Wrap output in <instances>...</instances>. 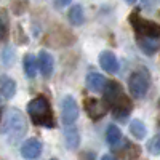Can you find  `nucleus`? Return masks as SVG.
Instances as JSON below:
<instances>
[{
  "instance_id": "obj_1",
  "label": "nucleus",
  "mask_w": 160,
  "mask_h": 160,
  "mask_svg": "<svg viewBox=\"0 0 160 160\" xmlns=\"http://www.w3.org/2000/svg\"><path fill=\"white\" fill-rule=\"evenodd\" d=\"M104 102L108 104L109 109H112V114L117 118L128 117L133 109V104L130 98L125 95L122 85L118 82H114V80L108 82V85L104 88Z\"/></svg>"
},
{
  "instance_id": "obj_2",
  "label": "nucleus",
  "mask_w": 160,
  "mask_h": 160,
  "mask_svg": "<svg viewBox=\"0 0 160 160\" xmlns=\"http://www.w3.org/2000/svg\"><path fill=\"white\" fill-rule=\"evenodd\" d=\"M2 133L10 144H18L24 138V135L28 133V122L21 111L11 108L5 112Z\"/></svg>"
},
{
  "instance_id": "obj_3",
  "label": "nucleus",
  "mask_w": 160,
  "mask_h": 160,
  "mask_svg": "<svg viewBox=\"0 0 160 160\" xmlns=\"http://www.w3.org/2000/svg\"><path fill=\"white\" fill-rule=\"evenodd\" d=\"M28 112L32 118V122L40 127L51 128L55 127V120H53L51 106L45 96H37L28 104Z\"/></svg>"
},
{
  "instance_id": "obj_4",
  "label": "nucleus",
  "mask_w": 160,
  "mask_h": 160,
  "mask_svg": "<svg viewBox=\"0 0 160 160\" xmlns=\"http://www.w3.org/2000/svg\"><path fill=\"white\" fill-rule=\"evenodd\" d=\"M149 87H151V74L146 68L136 69L128 78L130 93H131V96H135V98L146 96V93L149 91Z\"/></svg>"
},
{
  "instance_id": "obj_5",
  "label": "nucleus",
  "mask_w": 160,
  "mask_h": 160,
  "mask_svg": "<svg viewBox=\"0 0 160 160\" xmlns=\"http://www.w3.org/2000/svg\"><path fill=\"white\" fill-rule=\"evenodd\" d=\"M130 22L136 32V38H155L160 40V26L157 22L148 21L141 18L138 13H133L130 16Z\"/></svg>"
},
{
  "instance_id": "obj_6",
  "label": "nucleus",
  "mask_w": 160,
  "mask_h": 160,
  "mask_svg": "<svg viewBox=\"0 0 160 160\" xmlns=\"http://www.w3.org/2000/svg\"><path fill=\"white\" fill-rule=\"evenodd\" d=\"M78 117V108L72 96H64L61 101V118L66 127H71Z\"/></svg>"
},
{
  "instance_id": "obj_7",
  "label": "nucleus",
  "mask_w": 160,
  "mask_h": 160,
  "mask_svg": "<svg viewBox=\"0 0 160 160\" xmlns=\"http://www.w3.org/2000/svg\"><path fill=\"white\" fill-rule=\"evenodd\" d=\"M83 104H85L87 114H88L90 118H93V120L102 118L106 114H108V109H109L108 104L102 102V101H99V99H96V98H87V99L83 101Z\"/></svg>"
},
{
  "instance_id": "obj_8",
  "label": "nucleus",
  "mask_w": 160,
  "mask_h": 160,
  "mask_svg": "<svg viewBox=\"0 0 160 160\" xmlns=\"http://www.w3.org/2000/svg\"><path fill=\"white\" fill-rule=\"evenodd\" d=\"M42 148H43L42 142L37 138H29L21 144V155L26 160H35L42 154Z\"/></svg>"
},
{
  "instance_id": "obj_9",
  "label": "nucleus",
  "mask_w": 160,
  "mask_h": 160,
  "mask_svg": "<svg viewBox=\"0 0 160 160\" xmlns=\"http://www.w3.org/2000/svg\"><path fill=\"white\" fill-rule=\"evenodd\" d=\"M109 80L106 78L102 74L99 72H90L85 78V83H87V88L95 91V93H99V91H104L106 85H108Z\"/></svg>"
},
{
  "instance_id": "obj_10",
  "label": "nucleus",
  "mask_w": 160,
  "mask_h": 160,
  "mask_svg": "<svg viewBox=\"0 0 160 160\" xmlns=\"http://www.w3.org/2000/svg\"><path fill=\"white\" fill-rule=\"evenodd\" d=\"M99 66L102 68V71L109 72V74H115L118 72V59L112 51H102L99 55Z\"/></svg>"
},
{
  "instance_id": "obj_11",
  "label": "nucleus",
  "mask_w": 160,
  "mask_h": 160,
  "mask_svg": "<svg viewBox=\"0 0 160 160\" xmlns=\"http://www.w3.org/2000/svg\"><path fill=\"white\" fill-rule=\"evenodd\" d=\"M37 61H38V68H40V72H42V75L43 77H51V74H53V69H55V59H53V56L50 55L48 51H40L38 53V58H37Z\"/></svg>"
},
{
  "instance_id": "obj_12",
  "label": "nucleus",
  "mask_w": 160,
  "mask_h": 160,
  "mask_svg": "<svg viewBox=\"0 0 160 160\" xmlns=\"http://www.w3.org/2000/svg\"><path fill=\"white\" fill-rule=\"evenodd\" d=\"M64 139H66V146L69 149H77L78 144H80V135H78V130L75 127H66L64 130Z\"/></svg>"
},
{
  "instance_id": "obj_13",
  "label": "nucleus",
  "mask_w": 160,
  "mask_h": 160,
  "mask_svg": "<svg viewBox=\"0 0 160 160\" xmlns=\"http://www.w3.org/2000/svg\"><path fill=\"white\" fill-rule=\"evenodd\" d=\"M0 91L5 98H13L16 93V83L15 80L8 75H0Z\"/></svg>"
},
{
  "instance_id": "obj_14",
  "label": "nucleus",
  "mask_w": 160,
  "mask_h": 160,
  "mask_svg": "<svg viewBox=\"0 0 160 160\" xmlns=\"http://www.w3.org/2000/svg\"><path fill=\"white\" fill-rule=\"evenodd\" d=\"M139 48L146 53V55H154V53L160 48V40L155 38H136Z\"/></svg>"
},
{
  "instance_id": "obj_15",
  "label": "nucleus",
  "mask_w": 160,
  "mask_h": 160,
  "mask_svg": "<svg viewBox=\"0 0 160 160\" xmlns=\"http://www.w3.org/2000/svg\"><path fill=\"white\" fill-rule=\"evenodd\" d=\"M68 18L74 26H82L85 21V15H83V8L80 5H72L69 13H68Z\"/></svg>"
},
{
  "instance_id": "obj_16",
  "label": "nucleus",
  "mask_w": 160,
  "mask_h": 160,
  "mask_svg": "<svg viewBox=\"0 0 160 160\" xmlns=\"http://www.w3.org/2000/svg\"><path fill=\"white\" fill-rule=\"evenodd\" d=\"M106 141H108L109 146H117L120 141H122V131L117 125H109L108 130H106Z\"/></svg>"
},
{
  "instance_id": "obj_17",
  "label": "nucleus",
  "mask_w": 160,
  "mask_h": 160,
  "mask_svg": "<svg viewBox=\"0 0 160 160\" xmlns=\"http://www.w3.org/2000/svg\"><path fill=\"white\" fill-rule=\"evenodd\" d=\"M130 133L136 139H144L146 135H148V128H146V125L141 122V120L136 118V120H133V122L130 123Z\"/></svg>"
},
{
  "instance_id": "obj_18",
  "label": "nucleus",
  "mask_w": 160,
  "mask_h": 160,
  "mask_svg": "<svg viewBox=\"0 0 160 160\" xmlns=\"http://www.w3.org/2000/svg\"><path fill=\"white\" fill-rule=\"evenodd\" d=\"M24 69L28 77H35L37 74V58L34 55H28L24 58Z\"/></svg>"
},
{
  "instance_id": "obj_19",
  "label": "nucleus",
  "mask_w": 160,
  "mask_h": 160,
  "mask_svg": "<svg viewBox=\"0 0 160 160\" xmlns=\"http://www.w3.org/2000/svg\"><path fill=\"white\" fill-rule=\"evenodd\" d=\"M146 148H148V152H149V154H152V155H160V133L148 141V146H146Z\"/></svg>"
},
{
  "instance_id": "obj_20",
  "label": "nucleus",
  "mask_w": 160,
  "mask_h": 160,
  "mask_svg": "<svg viewBox=\"0 0 160 160\" xmlns=\"http://www.w3.org/2000/svg\"><path fill=\"white\" fill-rule=\"evenodd\" d=\"M72 0H55V7L56 8H64V7H68L71 5Z\"/></svg>"
},
{
  "instance_id": "obj_21",
  "label": "nucleus",
  "mask_w": 160,
  "mask_h": 160,
  "mask_svg": "<svg viewBox=\"0 0 160 160\" xmlns=\"http://www.w3.org/2000/svg\"><path fill=\"white\" fill-rule=\"evenodd\" d=\"M5 34V24H3V19L0 18V37H3Z\"/></svg>"
},
{
  "instance_id": "obj_22",
  "label": "nucleus",
  "mask_w": 160,
  "mask_h": 160,
  "mask_svg": "<svg viewBox=\"0 0 160 160\" xmlns=\"http://www.w3.org/2000/svg\"><path fill=\"white\" fill-rule=\"evenodd\" d=\"M101 160H117L114 155H111V154H106V155H102L101 157Z\"/></svg>"
},
{
  "instance_id": "obj_23",
  "label": "nucleus",
  "mask_w": 160,
  "mask_h": 160,
  "mask_svg": "<svg viewBox=\"0 0 160 160\" xmlns=\"http://www.w3.org/2000/svg\"><path fill=\"white\" fill-rule=\"evenodd\" d=\"M158 125H160V102H158Z\"/></svg>"
},
{
  "instance_id": "obj_24",
  "label": "nucleus",
  "mask_w": 160,
  "mask_h": 160,
  "mask_svg": "<svg viewBox=\"0 0 160 160\" xmlns=\"http://www.w3.org/2000/svg\"><path fill=\"white\" fill-rule=\"evenodd\" d=\"M125 2H128V3H135L136 0H125Z\"/></svg>"
},
{
  "instance_id": "obj_25",
  "label": "nucleus",
  "mask_w": 160,
  "mask_h": 160,
  "mask_svg": "<svg viewBox=\"0 0 160 160\" xmlns=\"http://www.w3.org/2000/svg\"><path fill=\"white\" fill-rule=\"evenodd\" d=\"M50 160H58V158H50Z\"/></svg>"
}]
</instances>
